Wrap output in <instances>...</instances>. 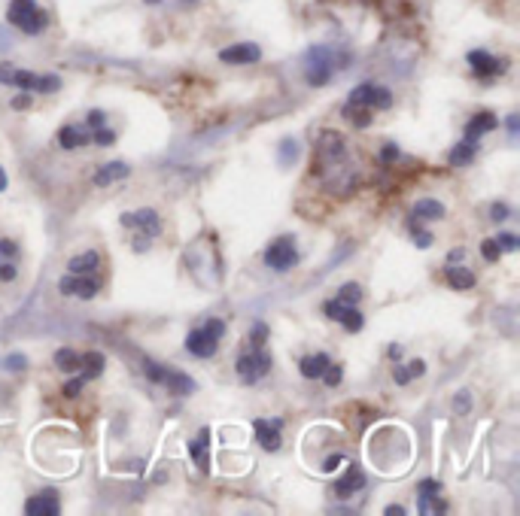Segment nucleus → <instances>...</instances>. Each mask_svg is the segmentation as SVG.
<instances>
[{
	"mask_svg": "<svg viewBox=\"0 0 520 516\" xmlns=\"http://www.w3.org/2000/svg\"><path fill=\"white\" fill-rule=\"evenodd\" d=\"M6 21H9L13 28H19L21 33L33 37V33H43V31H46L49 16H46V9L37 6V0H9Z\"/></svg>",
	"mask_w": 520,
	"mask_h": 516,
	"instance_id": "f257e3e1",
	"label": "nucleus"
},
{
	"mask_svg": "<svg viewBox=\"0 0 520 516\" xmlns=\"http://www.w3.org/2000/svg\"><path fill=\"white\" fill-rule=\"evenodd\" d=\"M298 261H301V252H298L292 234H280L277 240H271L268 249H265V268H271L274 273H289Z\"/></svg>",
	"mask_w": 520,
	"mask_h": 516,
	"instance_id": "f03ea898",
	"label": "nucleus"
},
{
	"mask_svg": "<svg viewBox=\"0 0 520 516\" xmlns=\"http://www.w3.org/2000/svg\"><path fill=\"white\" fill-rule=\"evenodd\" d=\"M344 107H365V110H390L392 107V95H390V88H383V85H375V83H363V85H356L353 91H350V98H347V103Z\"/></svg>",
	"mask_w": 520,
	"mask_h": 516,
	"instance_id": "7ed1b4c3",
	"label": "nucleus"
},
{
	"mask_svg": "<svg viewBox=\"0 0 520 516\" xmlns=\"http://www.w3.org/2000/svg\"><path fill=\"white\" fill-rule=\"evenodd\" d=\"M234 371H237V377H241L244 383H259L271 371V355H268V349L265 347H253L250 352H244L241 359H237Z\"/></svg>",
	"mask_w": 520,
	"mask_h": 516,
	"instance_id": "20e7f679",
	"label": "nucleus"
},
{
	"mask_svg": "<svg viewBox=\"0 0 520 516\" xmlns=\"http://www.w3.org/2000/svg\"><path fill=\"white\" fill-rule=\"evenodd\" d=\"M100 277L95 273H67V277L58 280V292L61 295H76L83 298V301H92V298L100 292Z\"/></svg>",
	"mask_w": 520,
	"mask_h": 516,
	"instance_id": "39448f33",
	"label": "nucleus"
},
{
	"mask_svg": "<svg viewBox=\"0 0 520 516\" xmlns=\"http://www.w3.org/2000/svg\"><path fill=\"white\" fill-rule=\"evenodd\" d=\"M119 222L125 228L140 231L143 237H150V240H155L158 234H162V219H158V213L152 210V206H140V210H134V213H122Z\"/></svg>",
	"mask_w": 520,
	"mask_h": 516,
	"instance_id": "423d86ee",
	"label": "nucleus"
},
{
	"mask_svg": "<svg viewBox=\"0 0 520 516\" xmlns=\"http://www.w3.org/2000/svg\"><path fill=\"white\" fill-rule=\"evenodd\" d=\"M280 428H284V419H253V431H256V441L262 450L268 453H277L284 446V438H280Z\"/></svg>",
	"mask_w": 520,
	"mask_h": 516,
	"instance_id": "0eeeda50",
	"label": "nucleus"
},
{
	"mask_svg": "<svg viewBox=\"0 0 520 516\" xmlns=\"http://www.w3.org/2000/svg\"><path fill=\"white\" fill-rule=\"evenodd\" d=\"M466 61H469V67H472V73L481 76V79H493V76L505 73V61H502V58H493L487 49H472V52L466 55Z\"/></svg>",
	"mask_w": 520,
	"mask_h": 516,
	"instance_id": "6e6552de",
	"label": "nucleus"
},
{
	"mask_svg": "<svg viewBox=\"0 0 520 516\" xmlns=\"http://www.w3.org/2000/svg\"><path fill=\"white\" fill-rule=\"evenodd\" d=\"M186 349L195 355V359H213L219 349V337H213L210 331L201 325V328H192L186 335Z\"/></svg>",
	"mask_w": 520,
	"mask_h": 516,
	"instance_id": "1a4fd4ad",
	"label": "nucleus"
},
{
	"mask_svg": "<svg viewBox=\"0 0 520 516\" xmlns=\"http://www.w3.org/2000/svg\"><path fill=\"white\" fill-rule=\"evenodd\" d=\"M332 55L329 49H311L308 52V83L311 85H326L332 79Z\"/></svg>",
	"mask_w": 520,
	"mask_h": 516,
	"instance_id": "9d476101",
	"label": "nucleus"
},
{
	"mask_svg": "<svg viewBox=\"0 0 520 516\" xmlns=\"http://www.w3.org/2000/svg\"><path fill=\"white\" fill-rule=\"evenodd\" d=\"M496 128H499V119H496V112L481 110V112H474V116L466 122V128H462V137H466V140H472V143H478L484 134H490V131H496Z\"/></svg>",
	"mask_w": 520,
	"mask_h": 516,
	"instance_id": "9b49d317",
	"label": "nucleus"
},
{
	"mask_svg": "<svg viewBox=\"0 0 520 516\" xmlns=\"http://www.w3.org/2000/svg\"><path fill=\"white\" fill-rule=\"evenodd\" d=\"M19 258L21 249L16 240H0V280L4 283H13L19 277Z\"/></svg>",
	"mask_w": 520,
	"mask_h": 516,
	"instance_id": "f8f14e48",
	"label": "nucleus"
},
{
	"mask_svg": "<svg viewBox=\"0 0 520 516\" xmlns=\"http://www.w3.org/2000/svg\"><path fill=\"white\" fill-rule=\"evenodd\" d=\"M363 486H365V471L359 465H347V471L335 480V495L338 498H353Z\"/></svg>",
	"mask_w": 520,
	"mask_h": 516,
	"instance_id": "ddd939ff",
	"label": "nucleus"
},
{
	"mask_svg": "<svg viewBox=\"0 0 520 516\" xmlns=\"http://www.w3.org/2000/svg\"><path fill=\"white\" fill-rule=\"evenodd\" d=\"M262 58V49H259L256 43H234V46H229V49H222L219 52V61L222 64H253V61H259Z\"/></svg>",
	"mask_w": 520,
	"mask_h": 516,
	"instance_id": "4468645a",
	"label": "nucleus"
},
{
	"mask_svg": "<svg viewBox=\"0 0 520 516\" xmlns=\"http://www.w3.org/2000/svg\"><path fill=\"white\" fill-rule=\"evenodd\" d=\"M25 513L31 516H58L61 513V501L52 492H43V495H33L25 501Z\"/></svg>",
	"mask_w": 520,
	"mask_h": 516,
	"instance_id": "2eb2a0df",
	"label": "nucleus"
},
{
	"mask_svg": "<svg viewBox=\"0 0 520 516\" xmlns=\"http://www.w3.org/2000/svg\"><path fill=\"white\" fill-rule=\"evenodd\" d=\"M442 219H444V204L435 198L417 201L411 210V222H442Z\"/></svg>",
	"mask_w": 520,
	"mask_h": 516,
	"instance_id": "dca6fc26",
	"label": "nucleus"
},
{
	"mask_svg": "<svg viewBox=\"0 0 520 516\" xmlns=\"http://www.w3.org/2000/svg\"><path fill=\"white\" fill-rule=\"evenodd\" d=\"M207 446H210V428H201L198 438L189 441V456H192V462L198 465L201 474L210 471V453H207Z\"/></svg>",
	"mask_w": 520,
	"mask_h": 516,
	"instance_id": "f3484780",
	"label": "nucleus"
},
{
	"mask_svg": "<svg viewBox=\"0 0 520 516\" xmlns=\"http://www.w3.org/2000/svg\"><path fill=\"white\" fill-rule=\"evenodd\" d=\"M92 143V131L85 125H64L58 131V146L61 149H76V146H88Z\"/></svg>",
	"mask_w": 520,
	"mask_h": 516,
	"instance_id": "a211bd4d",
	"label": "nucleus"
},
{
	"mask_svg": "<svg viewBox=\"0 0 520 516\" xmlns=\"http://www.w3.org/2000/svg\"><path fill=\"white\" fill-rule=\"evenodd\" d=\"M128 177H131V167H128L125 162H107V164L95 174V186H98V189H107V186H113V182L128 179Z\"/></svg>",
	"mask_w": 520,
	"mask_h": 516,
	"instance_id": "6ab92c4d",
	"label": "nucleus"
},
{
	"mask_svg": "<svg viewBox=\"0 0 520 516\" xmlns=\"http://www.w3.org/2000/svg\"><path fill=\"white\" fill-rule=\"evenodd\" d=\"M332 364L329 352H313V355H304V359H298V371L301 377H308V380H320V374Z\"/></svg>",
	"mask_w": 520,
	"mask_h": 516,
	"instance_id": "aec40b11",
	"label": "nucleus"
},
{
	"mask_svg": "<svg viewBox=\"0 0 520 516\" xmlns=\"http://www.w3.org/2000/svg\"><path fill=\"white\" fill-rule=\"evenodd\" d=\"M444 277H447V285H450V289H457V292L472 289L474 280H478L469 268H462V265H447V268H444Z\"/></svg>",
	"mask_w": 520,
	"mask_h": 516,
	"instance_id": "412c9836",
	"label": "nucleus"
},
{
	"mask_svg": "<svg viewBox=\"0 0 520 516\" xmlns=\"http://www.w3.org/2000/svg\"><path fill=\"white\" fill-rule=\"evenodd\" d=\"M474 158H478V143H472V140H462L447 152V162L454 167H466L474 162Z\"/></svg>",
	"mask_w": 520,
	"mask_h": 516,
	"instance_id": "4be33fe9",
	"label": "nucleus"
},
{
	"mask_svg": "<svg viewBox=\"0 0 520 516\" xmlns=\"http://www.w3.org/2000/svg\"><path fill=\"white\" fill-rule=\"evenodd\" d=\"M165 386L171 389V395H180V398H186V395H192L195 392V380H192L189 374H183V371H167V380H165Z\"/></svg>",
	"mask_w": 520,
	"mask_h": 516,
	"instance_id": "5701e85b",
	"label": "nucleus"
},
{
	"mask_svg": "<svg viewBox=\"0 0 520 516\" xmlns=\"http://www.w3.org/2000/svg\"><path fill=\"white\" fill-rule=\"evenodd\" d=\"M98 265H100V256L95 249H88V252H79V256H73L67 261V270L71 273H95Z\"/></svg>",
	"mask_w": 520,
	"mask_h": 516,
	"instance_id": "b1692460",
	"label": "nucleus"
},
{
	"mask_svg": "<svg viewBox=\"0 0 520 516\" xmlns=\"http://www.w3.org/2000/svg\"><path fill=\"white\" fill-rule=\"evenodd\" d=\"M76 374L83 377L85 383L95 380V377H100V374H104V355H100V352H85L83 355V364H79Z\"/></svg>",
	"mask_w": 520,
	"mask_h": 516,
	"instance_id": "393cba45",
	"label": "nucleus"
},
{
	"mask_svg": "<svg viewBox=\"0 0 520 516\" xmlns=\"http://www.w3.org/2000/svg\"><path fill=\"white\" fill-rule=\"evenodd\" d=\"M79 364H83V352L67 349V347L55 352V368H58V371H64V374H76Z\"/></svg>",
	"mask_w": 520,
	"mask_h": 516,
	"instance_id": "a878e982",
	"label": "nucleus"
},
{
	"mask_svg": "<svg viewBox=\"0 0 520 516\" xmlns=\"http://www.w3.org/2000/svg\"><path fill=\"white\" fill-rule=\"evenodd\" d=\"M338 322H341V325L350 331V335H356V331H363L365 316L359 313V307H350V304H347V307L341 310V316H338Z\"/></svg>",
	"mask_w": 520,
	"mask_h": 516,
	"instance_id": "bb28decb",
	"label": "nucleus"
},
{
	"mask_svg": "<svg viewBox=\"0 0 520 516\" xmlns=\"http://www.w3.org/2000/svg\"><path fill=\"white\" fill-rule=\"evenodd\" d=\"M33 83H37V73L31 70H19V67H13V73H9V88H21V91H33Z\"/></svg>",
	"mask_w": 520,
	"mask_h": 516,
	"instance_id": "cd10ccee",
	"label": "nucleus"
},
{
	"mask_svg": "<svg viewBox=\"0 0 520 516\" xmlns=\"http://www.w3.org/2000/svg\"><path fill=\"white\" fill-rule=\"evenodd\" d=\"M338 301L350 304V307H359V301H363V285H359V283H344L341 289H338Z\"/></svg>",
	"mask_w": 520,
	"mask_h": 516,
	"instance_id": "c85d7f7f",
	"label": "nucleus"
},
{
	"mask_svg": "<svg viewBox=\"0 0 520 516\" xmlns=\"http://www.w3.org/2000/svg\"><path fill=\"white\" fill-rule=\"evenodd\" d=\"M143 371H146V380H150V383L165 386L167 371H171V368H165V364H158V362H143Z\"/></svg>",
	"mask_w": 520,
	"mask_h": 516,
	"instance_id": "c756f323",
	"label": "nucleus"
},
{
	"mask_svg": "<svg viewBox=\"0 0 520 516\" xmlns=\"http://www.w3.org/2000/svg\"><path fill=\"white\" fill-rule=\"evenodd\" d=\"M408 225H411V237H414V246H417V249H429V246L435 243V237L429 234L426 228H420V225L411 222V219H408Z\"/></svg>",
	"mask_w": 520,
	"mask_h": 516,
	"instance_id": "7c9ffc66",
	"label": "nucleus"
},
{
	"mask_svg": "<svg viewBox=\"0 0 520 516\" xmlns=\"http://www.w3.org/2000/svg\"><path fill=\"white\" fill-rule=\"evenodd\" d=\"M61 88V79L58 76H37V83H33V91H40V95H52V91Z\"/></svg>",
	"mask_w": 520,
	"mask_h": 516,
	"instance_id": "2f4dec72",
	"label": "nucleus"
},
{
	"mask_svg": "<svg viewBox=\"0 0 520 516\" xmlns=\"http://www.w3.org/2000/svg\"><path fill=\"white\" fill-rule=\"evenodd\" d=\"M320 380L329 386V389H335V386H341V380H344V368L341 364H329L323 374H320Z\"/></svg>",
	"mask_w": 520,
	"mask_h": 516,
	"instance_id": "473e14b6",
	"label": "nucleus"
},
{
	"mask_svg": "<svg viewBox=\"0 0 520 516\" xmlns=\"http://www.w3.org/2000/svg\"><path fill=\"white\" fill-rule=\"evenodd\" d=\"M469 410H472V392L469 389H459V392L454 395V413L457 416H466Z\"/></svg>",
	"mask_w": 520,
	"mask_h": 516,
	"instance_id": "72a5a7b5",
	"label": "nucleus"
},
{
	"mask_svg": "<svg viewBox=\"0 0 520 516\" xmlns=\"http://www.w3.org/2000/svg\"><path fill=\"white\" fill-rule=\"evenodd\" d=\"M481 256H484V261H490V265L502 258V249H499V243H496V237L484 240V243H481Z\"/></svg>",
	"mask_w": 520,
	"mask_h": 516,
	"instance_id": "f704fd0d",
	"label": "nucleus"
},
{
	"mask_svg": "<svg viewBox=\"0 0 520 516\" xmlns=\"http://www.w3.org/2000/svg\"><path fill=\"white\" fill-rule=\"evenodd\" d=\"M92 143H98V146H113V143H116V131H110L107 125H104V128H95L92 131Z\"/></svg>",
	"mask_w": 520,
	"mask_h": 516,
	"instance_id": "c9c22d12",
	"label": "nucleus"
},
{
	"mask_svg": "<svg viewBox=\"0 0 520 516\" xmlns=\"http://www.w3.org/2000/svg\"><path fill=\"white\" fill-rule=\"evenodd\" d=\"M265 340H268V325L265 322H256L250 328V347H265Z\"/></svg>",
	"mask_w": 520,
	"mask_h": 516,
	"instance_id": "e433bc0d",
	"label": "nucleus"
},
{
	"mask_svg": "<svg viewBox=\"0 0 520 516\" xmlns=\"http://www.w3.org/2000/svg\"><path fill=\"white\" fill-rule=\"evenodd\" d=\"M496 243H499L502 252H514V249L520 246V240H517V234H511V231H502V234H496Z\"/></svg>",
	"mask_w": 520,
	"mask_h": 516,
	"instance_id": "4c0bfd02",
	"label": "nucleus"
},
{
	"mask_svg": "<svg viewBox=\"0 0 520 516\" xmlns=\"http://www.w3.org/2000/svg\"><path fill=\"white\" fill-rule=\"evenodd\" d=\"M104 125H107V112H104V110H92V112H88V119H85V128H88V131L104 128Z\"/></svg>",
	"mask_w": 520,
	"mask_h": 516,
	"instance_id": "58836bf2",
	"label": "nucleus"
},
{
	"mask_svg": "<svg viewBox=\"0 0 520 516\" xmlns=\"http://www.w3.org/2000/svg\"><path fill=\"white\" fill-rule=\"evenodd\" d=\"M4 368H6V371H25V368H28V359H25L21 352H13V355H6Z\"/></svg>",
	"mask_w": 520,
	"mask_h": 516,
	"instance_id": "ea45409f",
	"label": "nucleus"
},
{
	"mask_svg": "<svg viewBox=\"0 0 520 516\" xmlns=\"http://www.w3.org/2000/svg\"><path fill=\"white\" fill-rule=\"evenodd\" d=\"M508 216H511L508 204H493V206H490V219H493V222H505Z\"/></svg>",
	"mask_w": 520,
	"mask_h": 516,
	"instance_id": "a19ab883",
	"label": "nucleus"
},
{
	"mask_svg": "<svg viewBox=\"0 0 520 516\" xmlns=\"http://www.w3.org/2000/svg\"><path fill=\"white\" fill-rule=\"evenodd\" d=\"M83 386H85V380H83V377H79V374H76V377H73V380H71V383H67V386H64V395H67V398H76L79 392H83Z\"/></svg>",
	"mask_w": 520,
	"mask_h": 516,
	"instance_id": "79ce46f5",
	"label": "nucleus"
},
{
	"mask_svg": "<svg viewBox=\"0 0 520 516\" xmlns=\"http://www.w3.org/2000/svg\"><path fill=\"white\" fill-rule=\"evenodd\" d=\"M392 383H395V386H408V383H411V371H408V368H402V364H395V371H392Z\"/></svg>",
	"mask_w": 520,
	"mask_h": 516,
	"instance_id": "37998d69",
	"label": "nucleus"
},
{
	"mask_svg": "<svg viewBox=\"0 0 520 516\" xmlns=\"http://www.w3.org/2000/svg\"><path fill=\"white\" fill-rule=\"evenodd\" d=\"M204 328L210 331L213 337H219V340H222V335H225V322H222V319H217V316H213V319H207V322H204Z\"/></svg>",
	"mask_w": 520,
	"mask_h": 516,
	"instance_id": "c03bdc74",
	"label": "nucleus"
},
{
	"mask_svg": "<svg viewBox=\"0 0 520 516\" xmlns=\"http://www.w3.org/2000/svg\"><path fill=\"white\" fill-rule=\"evenodd\" d=\"M380 158H383V162H387V164H392L395 158H399V146L387 143V146H383V152H380Z\"/></svg>",
	"mask_w": 520,
	"mask_h": 516,
	"instance_id": "a18cd8bd",
	"label": "nucleus"
},
{
	"mask_svg": "<svg viewBox=\"0 0 520 516\" xmlns=\"http://www.w3.org/2000/svg\"><path fill=\"white\" fill-rule=\"evenodd\" d=\"M408 371H411V380H417V377H423V374H426V362H423V359L411 362V364H408Z\"/></svg>",
	"mask_w": 520,
	"mask_h": 516,
	"instance_id": "49530a36",
	"label": "nucleus"
},
{
	"mask_svg": "<svg viewBox=\"0 0 520 516\" xmlns=\"http://www.w3.org/2000/svg\"><path fill=\"white\" fill-rule=\"evenodd\" d=\"M13 107L16 110H28L31 107V91H25V95H16L13 98Z\"/></svg>",
	"mask_w": 520,
	"mask_h": 516,
	"instance_id": "de8ad7c7",
	"label": "nucleus"
},
{
	"mask_svg": "<svg viewBox=\"0 0 520 516\" xmlns=\"http://www.w3.org/2000/svg\"><path fill=\"white\" fill-rule=\"evenodd\" d=\"M462 258H466V249H450L447 252V265H459Z\"/></svg>",
	"mask_w": 520,
	"mask_h": 516,
	"instance_id": "09e8293b",
	"label": "nucleus"
},
{
	"mask_svg": "<svg viewBox=\"0 0 520 516\" xmlns=\"http://www.w3.org/2000/svg\"><path fill=\"white\" fill-rule=\"evenodd\" d=\"M387 359L402 362V347H399V343H390V347H387Z\"/></svg>",
	"mask_w": 520,
	"mask_h": 516,
	"instance_id": "8fccbe9b",
	"label": "nucleus"
},
{
	"mask_svg": "<svg viewBox=\"0 0 520 516\" xmlns=\"http://www.w3.org/2000/svg\"><path fill=\"white\" fill-rule=\"evenodd\" d=\"M383 513H387V516H405V507H402V504H390Z\"/></svg>",
	"mask_w": 520,
	"mask_h": 516,
	"instance_id": "3c124183",
	"label": "nucleus"
},
{
	"mask_svg": "<svg viewBox=\"0 0 520 516\" xmlns=\"http://www.w3.org/2000/svg\"><path fill=\"white\" fill-rule=\"evenodd\" d=\"M517 125H520L517 116H508V134H511V137H517Z\"/></svg>",
	"mask_w": 520,
	"mask_h": 516,
	"instance_id": "603ef678",
	"label": "nucleus"
},
{
	"mask_svg": "<svg viewBox=\"0 0 520 516\" xmlns=\"http://www.w3.org/2000/svg\"><path fill=\"white\" fill-rule=\"evenodd\" d=\"M341 462V456H332V458H326V471H332V468Z\"/></svg>",
	"mask_w": 520,
	"mask_h": 516,
	"instance_id": "864d4df0",
	"label": "nucleus"
},
{
	"mask_svg": "<svg viewBox=\"0 0 520 516\" xmlns=\"http://www.w3.org/2000/svg\"><path fill=\"white\" fill-rule=\"evenodd\" d=\"M6 186H9V182H6V170H4V167H0V191H4Z\"/></svg>",
	"mask_w": 520,
	"mask_h": 516,
	"instance_id": "5fc2aeb1",
	"label": "nucleus"
},
{
	"mask_svg": "<svg viewBox=\"0 0 520 516\" xmlns=\"http://www.w3.org/2000/svg\"><path fill=\"white\" fill-rule=\"evenodd\" d=\"M146 4H162V0H146Z\"/></svg>",
	"mask_w": 520,
	"mask_h": 516,
	"instance_id": "6e6d98bb",
	"label": "nucleus"
},
{
	"mask_svg": "<svg viewBox=\"0 0 520 516\" xmlns=\"http://www.w3.org/2000/svg\"><path fill=\"white\" fill-rule=\"evenodd\" d=\"M186 4H198V0H186Z\"/></svg>",
	"mask_w": 520,
	"mask_h": 516,
	"instance_id": "4d7b16f0",
	"label": "nucleus"
}]
</instances>
